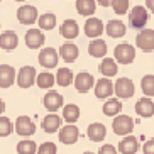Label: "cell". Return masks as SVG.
I'll return each mask as SVG.
<instances>
[{
    "label": "cell",
    "instance_id": "obj_1",
    "mask_svg": "<svg viewBox=\"0 0 154 154\" xmlns=\"http://www.w3.org/2000/svg\"><path fill=\"white\" fill-rule=\"evenodd\" d=\"M112 129L117 136H131L132 129H134V120H132L129 115H124V113H119L115 115L112 122Z\"/></svg>",
    "mask_w": 154,
    "mask_h": 154
},
{
    "label": "cell",
    "instance_id": "obj_2",
    "mask_svg": "<svg viewBox=\"0 0 154 154\" xmlns=\"http://www.w3.org/2000/svg\"><path fill=\"white\" fill-rule=\"evenodd\" d=\"M113 56H115V61H119L120 64H131L136 59V49L129 42H122L113 49Z\"/></svg>",
    "mask_w": 154,
    "mask_h": 154
},
{
    "label": "cell",
    "instance_id": "obj_3",
    "mask_svg": "<svg viewBox=\"0 0 154 154\" xmlns=\"http://www.w3.org/2000/svg\"><path fill=\"white\" fill-rule=\"evenodd\" d=\"M147 19H149V14L146 7L142 5H136L132 7V10L129 12V26L134 29H142L147 24Z\"/></svg>",
    "mask_w": 154,
    "mask_h": 154
},
{
    "label": "cell",
    "instance_id": "obj_4",
    "mask_svg": "<svg viewBox=\"0 0 154 154\" xmlns=\"http://www.w3.org/2000/svg\"><path fill=\"white\" fill-rule=\"evenodd\" d=\"M37 73L34 66H22V68L17 71V85L20 88H31L34 83H36Z\"/></svg>",
    "mask_w": 154,
    "mask_h": 154
},
{
    "label": "cell",
    "instance_id": "obj_5",
    "mask_svg": "<svg viewBox=\"0 0 154 154\" xmlns=\"http://www.w3.org/2000/svg\"><path fill=\"white\" fill-rule=\"evenodd\" d=\"M134 91H136V86L131 78H119L113 85V93L117 95V98H131Z\"/></svg>",
    "mask_w": 154,
    "mask_h": 154
},
{
    "label": "cell",
    "instance_id": "obj_6",
    "mask_svg": "<svg viewBox=\"0 0 154 154\" xmlns=\"http://www.w3.org/2000/svg\"><path fill=\"white\" fill-rule=\"evenodd\" d=\"M136 46L144 53L154 51V31L152 29H142L136 36Z\"/></svg>",
    "mask_w": 154,
    "mask_h": 154
},
{
    "label": "cell",
    "instance_id": "obj_7",
    "mask_svg": "<svg viewBox=\"0 0 154 154\" xmlns=\"http://www.w3.org/2000/svg\"><path fill=\"white\" fill-rule=\"evenodd\" d=\"M14 131L17 132L19 136L29 137L32 134H36V124L32 122L27 115H20V117H17V120L14 124Z\"/></svg>",
    "mask_w": 154,
    "mask_h": 154
},
{
    "label": "cell",
    "instance_id": "obj_8",
    "mask_svg": "<svg viewBox=\"0 0 154 154\" xmlns=\"http://www.w3.org/2000/svg\"><path fill=\"white\" fill-rule=\"evenodd\" d=\"M59 142H63V144H75L80 137V131H78V127L75 124H68V125H64L59 129Z\"/></svg>",
    "mask_w": 154,
    "mask_h": 154
},
{
    "label": "cell",
    "instance_id": "obj_9",
    "mask_svg": "<svg viewBox=\"0 0 154 154\" xmlns=\"http://www.w3.org/2000/svg\"><path fill=\"white\" fill-rule=\"evenodd\" d=\"M17 80V71L10 64H0V88H9Z\"/></svg>",
    "mask_w": 154,
    "mask_h": 154
},
{
    "label": "cell",
    "instance_id": "obj_10",
    "mask_svg": "<svg viewBox=\"0 0 154 154\" xmlns=\"http://www.w3.org/2000/svg\"><path fill=\"white\" fill-rule=\"evenodd\" d=\"M17 19L19 22L24 24V26H31L37 20V10L34 5H22V7H19L17 10Z\"/></svg>",
    "mask_w": 154,
    "mask_h": 154
},
{
    "label": "cell",
    "instance_id": "obj_11",
    "mask_svg": "<svg viewBox=\"0 0 154 154\" xmlns=\"http://www.w3.org/2000/svg\"><path fill=\"white\" fill-rule=\"evenodd\" d=\"M75 88H76V91H80V93H86V91L91 90V86L95 85V78L91 76L90 73L86 71H82L78 73L76 76H75Z\"/></svg>",
    "mask_w": 154,
    "mask_h": 154
},
{
    "label": "cell",
    "instance_id": "obj_12",
    "mask_svg": "<svg viewBox=\"0 0 154 154\" xmlns=\"http://www.w3.org/2000/svg\"><path fill=\"white\" fill-rule=\"evenodd\" d=\"M58 59H59L58 51L53 49V48H44L39 53V64L42 68H54V66H58Z\"/></svg>",
    "mask_w": 154,
    "mask_h": 154
},
{
    "label": "cell",
    "instance_id": "obj_13",
    "mask_svg": "<svg viewBox=\"0 0 154 154\" xmlns=\"http://www.w3.org/2000/svg\"><path fill=\"white\" fill-rule=\"evenodd\" d=\"M42 105L49 110V113H54L56 110H59L61 107H63V97H61V93L51 90V91H48V93L44 95V98H42Z\"/></svg>",
    "mask_w": 154,
    "mask_h": 154
},
{
    "label": "cell",
    "instance_id": "obj_14",
    "mask_svg": "<svg viewBox=\"0 0 154 154\" xmlns=\"http://www.w3.org/2000/svg\"><path fill=\"white\" fill-rule=\"evenodd\" d=\"M44 41H46V37L41 29H29L26 32V46L29 49H39L44 44Z\"/></svg>",
    "mask_w": 154,
    "mask_h": 154
},
{
    "label": "cell",
    "instance_id": "obj_15",
    "mask_svg": "<svg viewBox=\"0 0 154 154\" xmlns=\"http://www.w3.org/2000/svg\"><path fill=\"white\" fill-rule=\"evenodd\" d=\"M103 22L97 17H90L88 20L85 22V34L88 37H93V39H98L103 32Z\"/></svg>",
    "mask_w": 154,
    "mask_h": 154
},
{
    "label": "cell",
    "instance_id": "obj_16",
    "mask_svg": "<svg viewBox=\"0 0 154 154\" xmlns=\"http://www.w3.org/2000/svg\"><path fill=\"white\" fill-rule=\"evenodd\" d=\"M61 120L63 119L59 117V115H56V113H48L44 119H42V131L46 132V134H54V132H58L59 129H61Z\"/></svg>",
    "mask_w": 154,
    "mask_h": 154
},
{
    "label": "cell",
    "instance_id": "obj_17",
    "mask_svg": "<svg viewBox=\"0 0 154 154\" xmlns=\"http://www.w3.org/2000/svg\"><path fill=\"white\" fill-rule=\"evenodd\" d=\"M113 93V83L110 78H102L95 83V95L97 98H110Z\"/></svg>",
    "mask_w": 154,
    "mask_h": 154
},
{
    "label": "cell",
    "instance_id": "obj_18",
    "mask_svg": "<svg viewBox=\"0 0 154 154\" xmlns=\"http://www.w3.org/2000/svg\"><path fill=\"white\" fill-rule=\"evenodd\" d=\"M59 32H61V36L66 37V39H76L78 34H80V27H78V22L76 20H73V19H66L63 24H61V27H59Z\"/></svg>",
    "mask_w": 154,
    "mask_h": 154
},
{
    "label": "cell",
    "instance_id": "obj_19",
    "mask_svg": "<svg viewBox=\"0 0 154 154\" xmlns=\"http://www.w3.org/2000/svg\"><path fill=\"white\" fill-rule=\"evenodd\" d=\"M136 112H137V115H140V117H144V119L152 117L154 115V102L149 97H144V98L137 100Z\"/></svg>",
    "mask_w": 154,
    "mask_h": 154
},
{
    "label": "cell",
    "instance_id": "obj_20",
    "mask_svg": "<svg viewBox=\"0 0 154 154\" xmlns=\"http://www.w3.org/2000/svg\"><path fill=\"white\" fill-rule=\"evenodd\" d=\"M86 136H88V139L91 142H102L105 139V136H107V127L100 122H93L88 125V134Z\"/></svg>",
    "mask_w": 154,
    "mask_h": 154
},
{
    "label": "cell",
    "instance_id": "obj_21",
    "mask_svg": "<svg viewBox=\"0 0 154 154\" xmlns=\"http://www.w3.org/2000/svg\"><path fill=\"white\" fill-rule=\"evenodd\" d=\"M139 151V140L134 136H125L119 142V152L120 154H136Z\"/></svg>",
    "mask_w": 154,
    "mask_h": 154
},
{
    "label": "cell",
    "instance_id": "obj_22",
    "mask_svg": "<svg viewBox=\"0 0 154 154\" xmlns=\"http://www.w3.org/2000/svg\"><path fill=\"white\" fill-rule=\"evenodd\" d=\"M19 46V37L14 31H7L0 34V48L5 51H14Z\"/></svg>",
    "mask_w": 154,
    "mask_h": 154
},
{
    "label": "cell",
    "instance_id": "obj_23",
    "mask_svg": "<svg viewBox=\"0 0 154 154\" xmlns=\"http://www.w3.org/2000/svg\"><path fill=\"white\" fill-rule=\"evenodd\" d=\"M80 51H78V46L73 44V42H64L61 48H59V56L66 61V63H73L76 61Z\"/></svg>",
    "mask_w": 154,
    "mask_h": 154
},
{
    "label": "cell",
    "instance_id": "obj_24",
    "mask_svg": "<svg viewBox=\"0 0 154 154\" xmlns=\"http://www.w3.org/2000/svg\"><path fill=\"white\" fill-rule=\"evenodd\" d=\"M105 31H107L109 37H113V39H117V37L125 36L127 27H125V24H124L122 20H117V19H113V20H109V24H107Z\"/></svg>",
    "mask_w": 154,
    "mask_h": 154
},
{
    "label": "cell",
    "instance_id": "obj_25",
    "mask_svg": "<svg viewBox=\"0 0 154 154\" xmlns=\"http://www.w3.org/2000/svg\"><path fill=\"white\" fill-rule=\"evenodd\" d=\"M88 53L91 58H105L107 54V42L103 39H93L88 46Z\"/></svg>",
    "mask_w": 154,
    "mask_h": 154
},
{
    "label": "cell",
    "instance_id": "obj_26",
    "mask_svg": "<svg viewBox=\"0 0 154 154\" xmlns=\"http://www.w3.org/2000/svg\"><path fill=\"white\" fill-rule=\"evenodd\" d=\"M76 10L80 15L93 17V14L97 10V2L95 0H76Z\"/></svg>",
    "mask_w": 154,
    "mask_h": 154
},
{
    "label": "cell",
    "instance_id": "obj_27",
    "mask_svg": "<svg viewBox=\"0 0 154 154\" xmlns=\"http://www.w3.org/2000/svg\"><path fill=\"white\" fill-rule=\"evenodd\" d=\"M102 110H103V113L107 117H115V115H119V113L122 112V102L119 98H109L105 102Z\"/></svg>",
    "mask_w": 154,
    "mask_h": 154
},
{
    "label": "cell",
    "instance_id": "obj_28",
    "mask_svg": "<svg viewBox=\"0 0 154 154\" xmlns=\"http://www.w3.org/2000/svg\"><path fill=\"white\" fill-rule=\"evenodd\" d=\"M100 73L103 75V78H112L117 75V63H115V59L112 58H105L98 66Z\"/></svg>",
    "mask_w": 154,
    "mask_h": 154
},
{
    "label": "cell",
    "instance_id": "obj_29",
    "mask_svg": "<svg viewBox=\"0 0 154 154\" xmlns=\"http://www.w3.org/2000/svg\"><path fill=\"white\" fill-rule=\"evenodd\" d=\"M75 82V75L69 68H59L56 73V83L59 86H69Z\"/></svg>",
    "mask_w": 154,
    "mask_h": 154
},
{
    "label": "cell",
    "instance_id": "obj_30",
    "mask_svg": "<svg viewBox=\"0 0 154 154\" xmlns=\"http://www.w3.org/2000/svg\"><path fill=\"white\" fill-rule=\"evenodd\" d=\"M36 83L39 88H42V90H51L53 88V85L56 83V76H53L49 71H42L37 75L36 78Z\"/></svg>",
    "mask_w": 154,
    "mask_h": 154
},
{
    "label": "cell",
    "instance_id": "obj_31",
    "mask_svg": "<svg viewBox=\"0 0 154 154\" xmlns=\"http://www.w3.org/2000/svg\"><path fill=\"white\" fill-rule=\"evenodd\" d=\"M63 119H64V122H68V124L78 122V119H80V109H78V105H75V103L64 105Z\"/></svg>",
    "mask_w": 154,
    "mask_h": 154
},
{
    "label": "cell",
    "instance_id": "obj_32",
    "mask_svg": "<svg viewBox=\"0 0 154 154\" xmlns=\"http://www.w3.org/2000/svg\"><path fill=\"white\" fill-rule=\"evenodd\" d=\"M37 26H39L41 31H51V29H54V26H56V15L51 14V12L39 15V19H37Z\"/></svg>",
    "mask_w": 154,
    "mask_h": 154
},
{
    "label": "cell",
    "instance_id": "obj_33",
    "mask_svg": "<svg viewBox=\"0 0 154 154\" xmlns=\"http://www.w3.org/2000/svg\"><path fill=\"white\" fill-rule=\"evenodd\" d=\"M140 88L144 91V97H154V75H146L140 80Z\"/></svg>",
    "mask_w": 154,
    "mask_h": 154
},
{
    "label": "cell",
    "instance_id": "obj_34",
    "mask_svg": "<svg viewBox=\"0 0 154 154\" xmlns=\"http://www.w3.org/2000/svg\"><path fill=\"white\" fill-rule=\"evenodd\" d=\"M37 151V146L34 140L31 139H24L17 144V152L19 154H36Z\"/></svg>",
    "mask_w": 154,
    "mask_h": 154
},
{
    "label": "cell",
    "instance_id": "obj_35",
    "mask_svg": "<svg viewBox=\"0 0 154 154\" xmlns=\"http://www.w3.org/2000/svg\"><path fill=\"white\" fill-rule=\"evenodd\" d=\"M14 132V124L10 122V119L0 117V137H7Z\"/></svg>",
    "mask_w": 154,
    "mask_h": 154
},
{
    "label": "cell",
    "instance_id": "obj_36",
    "mask_svg": "<svg viewBox=\"0 0 154 154\" xmlns=\"http://www.w3.org/2000/svg\"><path fill=\"white\" fill-rule=\"evenodd\" d=\"M112 9L117 15H124L129 10V0H113L112 2Z\"/></svg>",
    "mask_w": 154,
    "mask_h": 154
},
{
    "label": "cell",
    "instance_id": "obj_37",
    "mask_svg": "<svg viewBox=\"0 0 154 154\" xmlns=\"http://www.w3.org/2000/svg\"><path fill=\"white\" fill-rule=\"evenodd\" d=\"M58 152V147H56L54 142H42L37 149V154H56Z\"/></svg>",
    "mask_w": 154,
    "mask_h": 154
},
{
    "label": "cell",
    "instance_id": "obj_38",
    "mask_svg": "<svg viewBox=\"0 0 154 154\" xmlns=\"http://www.w3.org/2000/svg\"><path fill=\"white\" fill-rule=\"evenodd\" d=\"M117 152H119L117 147H115V146H112V144L100 146V151H98V154H117Z\"/></svg>",
    "mask_w": 154,
    "mask_h": 154
},
{
    "label": "cell",
    "instance_id": "obj_39",
    "mask_svg": "<svg viewBox=\"0 0 154 154\" xmlns=\"http://www.w3.org/2000/svg\"><path fill=\"white\" fill-rule=\"evenodd\" d=\"M142 152L144 154H154V139L146 140L144 146H142Z\"/></svg>",
    "mask_w": 154,
    "mask_h": 154
},
{
    "label": "cell",
    "instance_id": "obj_40",
    "mask_svg": "<svg viewBox=\"0 0 154 154\" xmlns=\"http://www.w3.org/2000/svg\"><path fill=\"white\" fill-rule=\"evenodd\" d=\"M113 0H97V4H100L102 7H112Z\"/></svg>",
    "mask_w": 154,
    "mask_h": 154
},
{
    "label": "cell",
    "instance_id": "obj_41",
    "mask_svg": "<svg viewBox=\"0 0 154 154\" xmlns=\"http://www.w3.org/2000/svg\"><path fill=\"white\" fill-rule=\"evenodd\" d=\"M146 7H147V9L154 14V0H146Z\"/></svg>",
    "mask_w": 154,
    "mask_h": 154
},
{
    "label": "cell",
    "instance_id": "obj_42",
    "mask_svg": "<svg viewBox=\"0 0 154 154\" xmlns=\"http://www.w3.org/2000/svg\"><path fill=\"white\" fill-rule=\"evenodd\" d=\"M4 112H5V103H4V100L0 98V115H2Z\"/></svg>",
    "mask_w": 154,
    "mask_h": 154
},
{
    "label": "cell",
    "instance_id": "obj_43",
    "mask_svg": "<svg viewBox=\"0 0 154 154\" xmlns=\"http://www.w3.org/2000/svg\"><path fill=\"white\" fill-rule=\"evenodd\" d=\"M83 154H95V152H91V151H85Z\"/></svg>",
    "mask_w": 154,
    "mask_h": 154
},
{
    "label": "cell",
    "instance_id": "obj_44",
    "mask_svg": "<svg viewBox=\"0 0 154 154\" xmlns=\"http://www.w3.org/2000/svg\"><path fill=\"white\" fill-rule=\"evenodd\" d=\"M15 2H26V0H15Z\"/></svg>",
    "mask_w": 154,
    "mask_h": 154
},
{
    "label": "cell",
    "instance_id": "obj_45",
    "mask_svg": "<svg viewBox=\"0 0 154 154\" xmlns=\"http://www.w3.org/2000/svg\"><path fill=\"white\" fill-rule=\"evenodd\" d=\"M0 2H2V0H0Z\"/></svg>",
    "mask_w": 154,
    "mask_h": 154
}]
</instances>
